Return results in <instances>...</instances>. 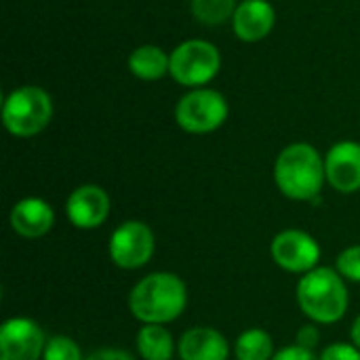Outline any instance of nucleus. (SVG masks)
Wrapping results in <instances>:
<instances>
[{"instance_id":"1","label":"nucleus","mask_w":360,"mask_h":360,"mask_svg":"<svg viewBox=\"0 0 360 360\" xmlns=\"http://www.w3.org/2000/svg\"><path fill=\"white\" fill-rule=\"evenodd\" d=\"M186 304V285L171 272L148 274L129 295V310L143 325H167L181 316Z\"/></svg>"},{"instance_id":"2","label":"nucleus","mask_w":360,"mask_h":360,"mask_svg":"<svg viewBox=\"0 0 360 360\" xmlns=\"http://www.w3.org/2000/svg\"><path fill=\"white\" fill-rule=\"evenodd\" d=\"M325 179V160L310 143H291L276 158L274 181L291 200H316Z\"/></svg>"},{"instance_id":"3","label":"nucleus","mask_w":360,"mask_h":360,"mask_svg":"<svg viewBox=\"0 0 360 360\" xmlns=\"http://www.w3.org/2000/svg\"><path fill=\"white\" fill-rule=\"evenodd\" d=\"M297 304L302 312L319 325L338 323L348 310V289L344 276L333 268H314L297 283Z\"/></svg>"},{"instance_id":"4","label":"nucleus","mask_w":360,"mask_h":360,"mask_svg":"<svg viewBox=\"0 0 360 360\" xmlns=\"http://www.w3.org/2000/svg\"><path fill=\"white\" fill-rule=\"evenodd\" d=\"M53 118L51 95L40 86H19L2 103V122L15 137H34L42 133Z\"/></svg>"},{"instance_id":"5","label":"nucleus","mask_w":360,"mask_h":360,"mask_svg":"<svg viewBox=\"0 0 360 360\" xmlns=\"http://www.w3.org/2000/svg\"><path fill=\"white\" fill-rule=\"evenodd\" d=\"M221 68L219 49L209 40H186L171 53L169 74L181 86L200 89L211 82Z\"/></svg>"},{"instance_id":"6","label":"nucleus","mask_w":360,"mask_h":360,"mask_svg":"<svg viewBox=\"0 0 360 360\" xmlns=\"http://www.w3.org/2000/svg\"><path fill=\"white\" fill-rule=\"evenodd\" d=\"M228 118V101L219 91L213 89H194L186 93L177 108L175 120L177 124L192 135H205L217 131Z\"/></svg>"},{"instance_id":"7","label":"nucleus","mask_w":360,"mask_h":360,"mask_svg":"<svg viewBox=\"0 0 360 360\" xmlns=\"http://www.w3.org/2000/svg\"><path fill=\"white\" fill-rule=\"evenodd\" d=\"M154 232L143 221H124L110 236V257L122 270H137L154 255Z\"/></svg>"},{"instance_id":"8","label":"nucleus","mask_w":360,"mask_h":360,"mask_svg":"<svg viewBox=\"0 0 360 360\" xmlns=\"http://www.w3.org/2000/svg\"><path fill=\"white\" fill-rule=\"evenodd\" d=\"M272 259L287 272L293 274H306L316 268L321 259V247L319 243L302 232V230H285L281 232L270 247Z\"/></svg>"},{"instance_id":"9","label":"nucleus","mask_w":360,"mask_h":360,"mask_svg":"<svg viewBox=\"0 0 360 360\" xmlns=\"http://www.w3.org/2000/svg\"><path fill=\"white\" fill-rule=\"evenodd\" d=\"M46 340L38 323L8 319L0 327V360H40Z\"/></svg>"},{"instance_id":"10","label":"nucleus","mask_w":360,"mask_h":360,"mask_svg":"<svg viewBox=\"0 0 360 360\" xmlns=\"http://www.w3.org/2000/svg\"><path fill=\"white\" fill-rule=\"evenodd\" d=\"M65 213L78 230H95L110 215V198L99 186H80L68 196Z\"/></svg>"},{"instance_id":"11","label":"nucleus","mask_w":360,"mask_h":360,"mask_svg":"<svg viewBox=\"0 0 360 360\" xmlns=\"http://www.w3.org/2000/svg\"><path fill=\"white\" fill-rule=\"evenodd\" d=\"M327 181L342 194L360 190V143L340 141L325 156Z\"/></svg>"},{"instance_id":"12","label":"nucleus","mask_w":360,"mask_h":360,"mask_svg":"<svg viewBox=\"0 0 360 360\" xmlns=\"http://www.w3.org/2000/svg\"><path fill=\"white\" fill-rule=\"evenodd\" d=\"M274 21V6L268 0H243L234 11L232 27L240 40L257 42L272 32Z\"/></svg>"},{"instance_id":"13","label":"nucleus","mask_w":360,"mask_h":360,"mask_svg":"<svg viewBox=\"0 0 360 360\" xmlns=\"http://www.w3.org/2000/svg\"><path fill=\"white\" fill-rule=\"evenodd\" d=\"M55 213L42 198H23L11 211V228L23 238H40L51 232Z\"/></svg>"},{"instance_id":"14","label":"nucleus","mask_w":360,"mask_h":360,"mask_svg":"<svg viewBox=\"0 0 360 360\" xmlns=\"http://www.w3.org/2000/svg\"><path fill=\"white\" fill-rule=\"evenodd\" d=\"M181 360H228V340L211 327H194L186 331L177 346Z\"/></svg>"},{"instance_id":"15","label":"nucleus","mask_w":360,"mask_h":360,"mask_svg":"<svg viewBox=\"0 0 360 360\" xmlns=\"http://www.w3.org/2000/svg\"><path fill=\"white\" fill-rule=\"evenodd\" d=\"M169 65L171 55L154 44H143L129 55V70L141 80H160L169 72Z\"/></svg>"},{"instance_id":"16","label":"nucleus","mask_w":360,"mask_h":360,"mask_svg":"<svg viewBox=\"0 0 360 360\" xmlns=\"http://www.w3.org/2000/svg\"><path fill=\"white\" fill-rule=\"evenodd\" d=\"M173 338L165 325H143L137 333V352L143 360H171Z\"/></svg>"},{"instance_id":"17","label":"nucleus","mask_w":360,"mask_h":360,"mask_svg":"<svg viewBox=\"0 0 360 360\" xmlns=\"http://www.w3.org/2000/svg\"><path fill=\"white\" fill-rule=\"evenodd\" d=\"M274 344L270 333L264 329H247L236 340V359L238 360H272Z\"/></svg>"},{"instance_id":"18","label":"nucleus","mask_w":360,"mask_h":360,"mask_svg":"<svg viewBox=\"0 0 360 360\" xmlns=\"http://www.w3.org/2000/svg\"><path fill=\"white\" fill-rule=\"evenodd\" d=\"M236 0H192V15L205 25H217L234 17Z\"/></svg>"},{"instance_id":"19","label":"nucleus","mask_w":360,"mask_h":360,"mask_svg":"<svg viewBox=\"0 0 360 360\" xmlns=\"http://www.w3.org/2000/svg\"><path fill=\"white\" fill-rule=\"evenodd\" d=\"M42 360H82V352L72 338L55 335V338L46 340Z\"/></svg>"},{"instance_id":"20","label":"nucleus","mask_w":360,"mask_h":360,"mask_svg":"<svg viewBox=\"0 0 360 360\" xmlns=\"http://www.w3.org/2000/svg\"><path fill=\"white\" fill-rule=\"evenodd\" d=\"M338 272L352 283H360V245L348 247L338 257Z\"/></svg>"},{"instance_id":"21","label":"nucleus","mask_w":360,"mask_h":360,"mask_svg":"<svg viewBox=\"0 0 360 360\" xmlns=\"http://www.w3.org/2000/svg\"><path fill=\"white\" fill-rule=\"evenodd\" d=\"M321 360H360V350L350 344H331L323 350Z\"/></svg>"},{"instance_id":"22","label":"nucleus","mask_w":360,"mask_h":360,"mask_svg":"<svg viewBox=\"0 0 360 360\" xmlns=\"http://www.w3.org/2000/svg\"><path fill=\"white\" fill-rule=\"evenodd\" d=\"M272 360H321L312 350H306L302 346H289L283 348L281 352H276Z\"/></svg>"},{"instance_id":"23","label":"nucleus","mask_w":360,"mask_h":360,"mask_svg":"<svg viewBox=\"0 0 360 360\" xmlns=\"http://www.w3.org/2000/svg\"><path fill=\"white\" fill-rule=\"evenodd\" d=\"M319 342H321V331L314 325H306V327H302L297 331V346L314 352V348L319 346Z\"/></svg>"},{"instance_id":"24","label":"nucleus","mask_w":360,"mask_h":360,"mask_svg":"<svg viewBox=\"0 0 360 360\" xmlns=\"http://www.w3.org/2000/svg\"><path fill=\"white\" fill-rule=\"evenodd\" d=\"M84 360H135L129 352L124 350H116V348H103L93 352L91 356H86Z\"/></svg>"},{"instance_id":"25","label":"nucleus","mask_w":360,"mask_h":360,"mask_svg":"<svg viewBox=\"0 0 360 360\" xmlns=\"http://www.w3.org/2000/svg\"><path fill=\"white\" fill-rule=\"evenodd\" d=\"M350 335H352V342H354V346L360 350V316L354 321V325H352V331H350Z\"/></svg>"}]
</instances>
